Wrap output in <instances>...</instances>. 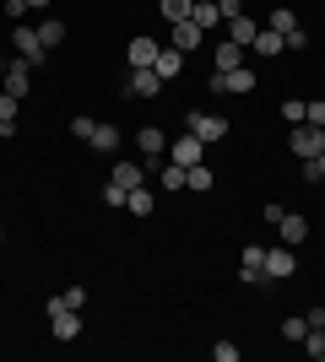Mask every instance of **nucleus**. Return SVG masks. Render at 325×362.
<instances>
[{
    "label": "nucleus",
    "mask_w": 325,
    "mask_h": 362,
    "mask_svg": "<svg viewBox=\"0 0 325 362\" xmlns=\"http://www.w3.org/2000/svg\"><path fill=\"white\" fill-rule=\"evenodd\" d=\"M239 65H244V44H217V71H239Z\"/></svg>",
    "instance_id": "21"
},
{
    "label": "nucleus",
    "mask_w": 325,
    "mask_h": 362,
    "mask_svg": "<svg viewBox=\"0 0 325 362\" xmlns=\"http://www.w3.org/2000/svg\"><path fill=\"white\" fill-rule=\"evenodd\" d=\"M169 44L179 49V54H190V49H201V44H206V33L195 28V22H169Z\"/></svg>",
    "instance_id": "8"
},
{
    "label": "nucleus",
    "mask_w": 325,
    "mask_h": 362,
    "mask_svg": "<svg viewBox=\"0 0 325 362\" xmlns=\"http://www.w3.org/2000/svg\"><path fill=\"white\" fill-rule=\"evenodd\" d=\"M277 233H282V243H293V249H298V243L309 238V222H304V216H298V211H282Z\"/></svg>",
    "instance_id": "15"
},
{
    "label": "nucleus",
    "mask_w": 325,
    "mask_h": 362,
    "mask_svg": "<svg viewBox=\"0 0 325 362\" xmlns=\"http://www.w3.org/2000/svg\"><path fill=\"white\" fill-rule=\"evenodd\" d=\"M282 119H287V124H304V119H309V103L287 98V103H282Z\"/></svg>",
    "instance_id": "31"
},
{
    "label": "nucleus",
    "mask_w": 325,
    "mask_h": 362,
    "mask_svg": "<svg viewBox=\"0 0 325 362\" xmlns=\"http://www.w3.org/2000/svg\"><path fill=\"white\" fill-rule=\"evenodd\" d=\"M190 22H195L201 33H212V28H222V11H217L212 0H195V6H190Z\"/></svg>",
    "instance_id": "16"
},
{
    "label": "nucleus",
    "mask_w": 325,
    "mask_h": 362,
    "mask_svg": "<svg viewBox=\"0 0 325 362\" xmlns=\"http://www.w3.org/2000/svg\"><path fill=\"white\" fill-rule=\"evenodd\" d=\"M152 71L163 76V81H173V76L185 71V54H179L173 44H163V49H157V60H152Z\"/></svg>",
    "instance_id": "14"
},
{
    "label": "nucleus",
    "mask_w": 325,
    "mask_h": 362,
    "mask_svg": "<svg viewBox=\"0 0 325 362\" xmlns=\"http://www.w3.org/2000/svg\"><path fill=\"white\" fill-rule=\"evenodd\" d=\"M217 362H239V346H233V341H217Z\"/></svg>",
    "instance_id": "36"
},
{
    "label": "nucleus",
    "mask_w": 325,
    "mask_h": 362,
    "mask_svg": "<svg viewBox=\"0 0 325 362\" xmlns=\"http://www.w3.org/2000/svg\"><path fill=\"white\" fill-rule=\"evenodd\" d=\"M249 49H255V54H266V60H277V54H282V49H287V44H282V33H277V28H261V33H255V44H249Z\"/></svg>",
    "instance_id": "17"
},
{
    "label": "nucleus",
    "mask_w": 325,
    "mask_h": 362,
    "mask_svg": "<svg viewBox=\"0 0 325 362\" xmlns=\"http://www.w3.org/2000/svg\"><path fill=\"white\" fill-rule=\"evenodd\" d=\"M81 303H87V292H81V287H65L60 298H49L44 308H49V314H55V308H81Z\"/></svg>",
    "instance_id": "27"
},
{
    "label": "nucleus",
    "mask_w": 325,
    "mask_h": 362,
    "mask_svg": "<svg viewBox=\"0 0 325 362\" xmlns=\"http://www.w3.org/2000/svg\"><path fill=\"white\" fill-rule=\"evenodd\" d=\"M239 281H249V287H261V281H271V276H266V249H255V243L244 249V265H239Z\"/></svg>",
    "instance_id": "10"
},
{
    "label": "nucleus",
    "mask_w": 325,
    "mask_h": 362,
    "mask_svg": "<svg viewBox=\"0 0 325 362\" xmlns=\"http://www.w3.org/2000/svg\"><path fill=\"white\" fill-rule=\"evenodd\" d=\"M293 271H298L293 243H277V249H266V276H271V281H287Z\"/></svg>",
    "instance_id": "4"
},
{
    "label": "nucleus",
    "mask_w": 325,
    "mask_h": 362,
    "mask_svg": "<svg viewBox=\"0 0 325 362\" xmlns=\"http://www.w3.org/2000/svg\"><path fill=\"white\" fill-rule=\"evenodd\" d=\"M125 195H130V189H125L120 179H108V184H103V200H108V206H120V211H125Z\"/></svg>",
    "instance_id": "32"
},
{
    "label": "nucleus",
    "mask_w": 325,
    "mask_h": 362,
    "mask_svg": "<svg viewBox=\"0 0 325 362\" xmlns=\"http://www.w3.org/2000/svg\"><path fill=\"white\" fill-rule=\"evenodd\" d=\"M282 335H287L293 346H304V335H309V319H304V314H287V319H282Z\"/></svg>",
    "instance_id": "25"
},
{
    "label": "nucleus",
    "mask_w": 325,
    "mask_h": 362,
    "mask_svg": "<svg viewBox=\"0 0 325 362\" xmlns=\"http://www.w3.org/2000/svg\"><path fill=\"white\" fill-rule=\"evenodd\" d=\"M201 151H206V141H201V136H190V130H185V136H179V141L169 146V157H173L179 168H195V163H201Z\"/></svg>",
    "instance_id": "9"
},
{
    "label": "nucleus",
    "mask_w": 325,
    "mask_h": 362,
    "mask_svg": "<svg viewBox=\"0 0 325 362\" xmlns=\"http://www.w3.org/2000/svg\"><path fill=\"white\" fill-rule=\"evenodd\" d=\"M114 179H120L125 189H141V184H147V168H136V163H120V168H114Z\"/></svg>",
    "instance_id": "26"
},
{
    "label": "nucleus",
    "mask_w": 325,
    "mask_h": 362,
    "mask_svg": "<svg viewBox=\"0 0 325 362\" xmlns=\"http://www.w3.org/2000/svg\"><path fill=\"white\" fill-rule=\"evenodd\" d=\"M55 325H49V330H55V341H76L81 335V308H55Z\"/></svg>",
    "instance_id": "12"
},
{
    "label": "nucleus",
    "mask_w": 325,
    "mask_h": 362,
    "mask_svg": "<svg viewBox=\"0 0 325 362\" xmlns=\"http://www.w3.org/2000/svg\"><path fill=\"white\" fill-rule=\"evenodd\" d=\"M212 179H217V173H212V168H206V163L185 168V189H195V195H206V189H212Z\"/></svg>",
    "instance_id": "22"
},
{
    "label": "nucleus",
    "mask_w": 325,
    "mask_h": 362,
    "mask_svg": "<svg viewBox=\"0 0 325 362\" xmlns=\"http://www.w3.org/2000/svg\"><path fill=\"white\" fill-rule=\"evenodd\" d=\"M125 211H130V216H152V189H147V184L130 189V195H125Z\"/></svg>",
    "instance_id": "23"
},
{
    "label": "nucleus",
    "mask_w": 325,
    "mask_h": 362,
    "mask_svg": "<svg viewBox=\"0 0 325 362\" xmlns=\"http://www.w3.org/2000/svg\"><path fill=\"white\" fill-rule=\"evenodd\" d=\"M93 151H120V130H114V124H98L93 130Z\"/></svg>",
    "instance_id": "28"
},
{
    "label": "nucleus",
    "mask_w": 325,
    "mask_h": 362,
    "mask_svg": "<svg viewBox=\"0 0 325 362\" xmlns=\"http://www.w3.org/2000/svg\"><path fill=\"white\" fill-rule=\"evenodd\" d=\"M0 87L11 92V98H28V92H33V65L22 60V54H16V60L6 65V81H0Z\"/></svg>",
    "instance_id": "7"
},
{
    "label": "nucleus",
    "mask_w": 325,
    "mask_h": 362,
    "mask_svg": "<svg viewBox=\"0 0 325 362\" xmlns=\"http://www.w3.org/2000/svg\"><path fill=\"white\" fill-rule=\"evenodd\" d=\"M28 6H33V11H44V6H49V0H28Z\"/></svg>",
    "instance_id": "38"
},
{
    "label": "nucleus",
    "mask_w": 325,
    "mask_h": 362,
    "mask_svg": "<svg viewBox=\"0 0 325 362\" xmlns=\"http://www.w3.org/2000/svg\"><path fill=\"white\" fill-rule=\"evenodd\" d=\"M157 38H130V49H125V60H130V71H141V65H152L157 60Z\"/></svg>",
    "instance_id": "13"
},
{
    "label": "nucleus",
    "mask_w": 325,
    "mask_h": 362,
    "mask_svg": "<svg viewBox=\"0 0 325 362\" xmlns=\"http://www.w3.org/2000/svg\"><path fill=\"white\" fill-rule=\"evenodd\" d=\"M255 33H261L255 16H233V22H228V38H233V44H255Z\"/></svg>",
    "instance_id": "19"
},
{
    "label": "nucleus",
    "mask_w": 325,
    "mask_h": 362,
    "mask_svg": "<svg viewBox=\"0 0 325 362\" xmlns=\"http://www.w3.org/2000/svg\"><path fill=\"white\" fill-rule=\"evenodd\" d=\"M38 44H44V49L65 44V22H44V28H38Z\"/></svg>",
    "instance_id": "30"
},
{
    "label": "nucleus",
    "mask_w": 325,
    "mask_h": 362,
    "mask_svg": "<svg viewBox=\"0 0 325 362\" xmlns=\"http://www.w3.org/2000/svg\"><path fill=\"white\" fill-rule=\"evenodd\" d=\"M304 351H309L314 362H325V325H314V330L304 335Z\"/></svg>",
    "instance_id": "29"
},
{
    "label": "nucleus",
    "mask_w": 325,
    "mask_h": 362,
    "mask_svg": "<svg viewBox=\"0 0 325 362\" xmlns=\"http://www.w3.org/2000/svg\"><path fill=\"white\" fill-rule=\"evenodd\" d=\"M93 130H98V119H87V114L71 119V136H76V141H93Z\"/></svg>",
    "instance_id": "33"
},
{
    "label": "nucleus",
    "mask_w": 325,
    "mask_h": 362,
    "mask_svg": "<svg viewBox=\"0 0 325 362\" xmlns=\"http://www.w3.org/2000/svg\"><path fill=\"white\" fill-rule=\"evenodd\" d=\"M16 108H22V98L0 92V136H16Z\"/></svg>",
    "instance_id": "20"
},
{
    "label": "nucleus",
    "mask_w": 325,
    "mask_h": 362,
    "mask_svg": "<svg viewBox=\"0 0 325 362\" xmlns=\"http://www.w3.org/2000/svg\"><path fill=\"white\" fill-rule=\"evenodd\" d=\"M11 44H16V54H22L28 65H44V60H49V49L38 44V28H16V33H11Z\"/></svg>",
    "instance_id": "6"
},
{
    "label": "nucleus",
    "mask_w": 325,
    "mask_h": 362,
    "mask_svg": "<svg viewBox=\"0 0 325 362\" xmlns=\"http://www.w3.org/2000/svg\"><path fill=\"white\" fill-rule=\"evenodd\" d=\"M320 151H325V130L320 124H309V119L293 124V157L298 163H309V157H320Z\"/></svg>",
    "instance_id": "1"
},
{
    "label": "nucleus",
    "mask_w": 325,
    "mask_h": 362,
    "mask_svg": "<svg viewBox=\"0 0 325 362\" xmlns=\"http://www.w3.org/2000/svg\"><path fill=\"white\" fill-rule=\"evenodd\" d=\"M304 179H314V184L325 179V151H320V157H309V163H304Z\"/></svg>",
    "instance_id": "34"
},
{
    "label": "nucleus",
    "mask_w": 325,
    "mask_h": 362,
    "mask_svg": "<svg viewBox=\"0 0 325 362\" xmlns=\"http://www.w3.org/2000/svg\"><path fill=\"white\" fill-rule=\"evenodd\" d=\"M212 92H255V71L239 65V71H212Z\"/></svg>",
    "instance_id": "5"
},
{
    "label": "nucleus",
    "mask_w": 325,
    "mask_h": 362,
    "mask_svg": "<svg viewBox=\"0 0 325 362\" xmlns=\"http://www.w3.org/2000/svg\"><path fill=\"white\" fill-rule=\"evenodd\" d=\"M136 146L147 151V157H163V124H141V130H136Z\"/></svg>",
    "instance_id": "18"
},
{
    "label": "nucleus",
    "mask_w": 325,
    "mask_h": 362,
    "mask_svg": "<svg viewBox=\"0 0 325 362\" xmlns=\"http://www.w3.org/2000/svg\"><path fill=\"white\" fill-rule=\"evenodd\" d=\"M190 6H195V0H157L163 22H190Z\"/></svg>",
    "instance_id": "24"
},
{
    "label": "nucleus",
    "mask_w": 325,
    "mask_h": 362,
    "mask_svg": "<svg viewBox=\"0 0 325 362\" xmlns=\"http://www.w3.org/2000/svg\"><path fill=\"white\" fill-rule=\"evenodd\" d=\"M0 81H6V60H0Z\"/></svg>",
    "instance_id": "39"
},
{
    "label": "nucleus",
    "mask_w": 325,
    "mask_h": 362,
    "mask_svg": "<svg viewBox=\"0 0 325 362\" xmlns=\"http://www.w3.org/2000/svg\"><path fill=\"white\" fill-rule=\"evenodd\" d=\"M309 124H320V130H325V98H320V103H309Z\"/></svg>",
    "instance_id": "37"
},
{
    "label": "nucleus",
    "mask_w": 325,
    "mask_h": 362,
    "mask_svg": "<svg viewBox=\"0 0 325 362\" xmlns=\"http://www.w3.org/2000/svg\"><path fill=\"white\" fill-rule=\"evenodd\" d=\"M130 98H157V92H163V76L152 71V65H141V71H130Z\"/></svg>",
    "instance_id": "11"
},
{
    "label": "nucleus",
    "mask_w": 325,
    "mask_h": 362,
    "mask_svg": "<svg viewBox=\"0 0 325 362\" xmlns=\"http://www.w3.org/2000/svg\"><path fill=\"white\" fill-rule=\"evenodd\" d=\"M266 28H277V33H282V44H287V49H304V44H309V33L298 28V16L287 11V6H277V11H271V22H266Z\"/></svg>",
    "instance_id": "2"
},
{
    "label": "nucleus",
    "mask_w": 325,
    "mask_h": 362,
    "mask_svg": "<svg viewBox=\"0 0 325 362\" xmlns=\"http://www.w3.org/2000/svg\"><path fill=\"white\" fill-rule=\"evenodd\" d=\"M217 11H222V22H233V16H244V0H217Z\"/></svg>",
    "instance_id": "35"
},
{
    "label": "nucleus",
    "mask_w": 325,
    "mask_h": 362,
    "mask_svg": "<svg viewBox=\"0 0 325 362\" xmlns=\"http://www.w3.org/2000/svg\"><path fill=\"white\" fill-rule=\"evenodd\" d=\"M185 124H190V136H201L206 146L228 136V119H222V114H201V108H195V114H185Z\"/></svg>",
    "instance_id": "3"
}]
</instances>
